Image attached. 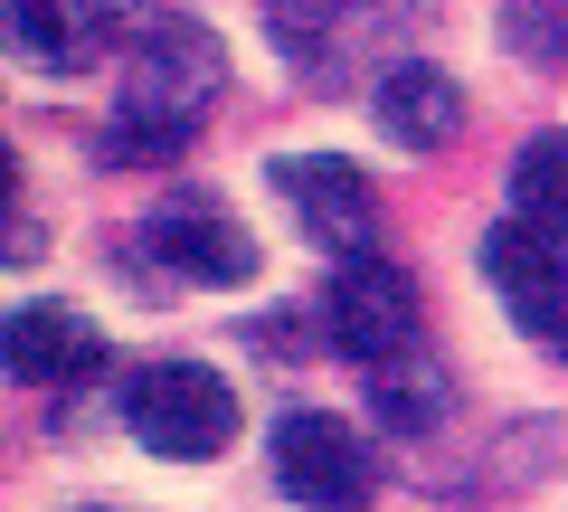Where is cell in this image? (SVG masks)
Instances as JSON below:
<instances>
[{
	"label": "cell",
	"instance_id": "6da1fadb",
	"mask_svg": "<svg viewBox=\"0 0 568 512\" xmlns=\"http://www.w3.org/2000/svg\"><path fill=\"white\" fill-rule=\"evenodd\" d=\"M227 58L200 20H133L123 39V114L104 123V152L114 162H171V152L200 133V114L219 104Z\"/></svg>",
	"mask_w": 568,
	"mask_h": 512
},
{
	"label": "cell",
	"instance_id": "7a4b0ae2",
	"mask_svg": "<svg viewBox=\"0 0 568 512\" xmlns=\"http://www.w3.org/2000/svg\"><path fill=\"white\" fill-rule=\"evenodd\" d=\"M123 428H133V446L171 455V465H209L237 446V390L209 361H152L123 390Z\"/></svg>",
	"mask_w": 568,
	"mask_h": 512
},
{
	"label": "cell",
	"instance_id": "3957f363",
	"mask_svg": "<svg viewBox=\"0 0 568 512\" xmlns=\"http://www.w3.org/2000/svg\"><path fill=\"white\" fill-rule=\"evenodd\" d=\"M323 323H332V342H342L361 370H379V361H398V351H417V285H407V267H388V257L361 247V257L332 267Z\"/></svg>",
	"mask_w": 568,
	"mask_h": 512
},
{
	"label": "cell",
	"instance_id": "277c9868",
	"mask_svg": "<svg viewBox=\"0 0 568 512\" xmlns=\"http://www.w3.org/2000/svg\"><path fill=\"white\" fill-rule=\"evenodd\" d=\"M275 484L294 493V503H313V512H351V503H369V446L342 428V418H323V409H284L275 418Z\"/></svg>",
	"mask_w": 568,
	"mask_h": 512
},
{
	"label": "cell",
	"instance_id": "5b68a950",
	"mask_svg": "<svg viewBox=\"0 0 568 512\" xmlns=\"http://www.w3.org/2000/svg\"><path fill=\"white\" fill-rule=\"evenodd\" d=\"M484 285L503 294V313L549 351V361H568V247H549V238H530L521 219H503L484 238Z\"/></svg>",
	"mask_w": 568,
	"mask_h": 512
},
{
	"label": "cell",
	"instance_id": "8992f818",
	"mask_svg": "<svg viewBox=\"0 0 568 512\" xmlns=\"http://www.w3.org/2000/svg\"><path fill=\"white\" fill-rule=\"evenodd\" d=\"M265 181H275V200L294 209V228H304L313 247H332V257H361V247H369L379 200H369V171L361 162H342V152H284Z\"/></svg>",
	"mask_w": 568,
	"mask_h": 512
},
{
	"label": "cell",
	"instance_id": "52a82bcc",
	"mask_svg": "<svg viewBox=\"0 0 568 512\" xmlns=\"http://www.w3.org/2000/svg\"><path fill=\"white\" fill-rule=\"evenodd\" d=\"M142 247H152L171 275H190V285H246V275H256V238H246L219 200H200V190H181V200L152 209V219H142Z\"/></svg>",
	"mask_w": 568,
	"mask_h": 512
},
{
	"label": "cell",
	"instance_id": "ba28073f",
	"mask_svg": "<svg viewBox=\"0 0 568 512\" xmlns=\"http://www.w3.org/2000/svg\"><path fill=\"white\" fill-rule=\"evenodd\" d=\"M114 39H123L114 0H10V48L39 77H85L114 58Z\"/></svg>",
	"mask_w": 568,
	"mask_h": 512
},
{
	"label": "cell",
	"instance_id": "9c48e42d",
	"mask_svg": "<svg viewBox=\"0 0 568 512\" xmlns=\"http://www.w3.org/2000/svg\"><path fill=\"white\" fill-rule=\"evenodd\" d=\"M379 133L398 152H446L455 133H465V86H455L446 67H426V58L388 67L379 77Z\"/></svg>",
	"mask_w": 568,
	"mask_h": 512
},
{
	"label": "cell",
	"instance_id": "30bf717a",
	"mask_svg": "<svg viewBox=\"0 0 568 512\" xmlns=\"http://www.w3.org/2000/svg\"><path fill=\"white\" fill-rule=\"evenodd\" d=\"M95 361H104V332L77 304H20L10 313V380L58 390V380H85Z\"/></svg>",
	"mask_w": 568,
	"mask_h": 512
},
{
	"label": "cell",
	"instance_id": "8fae6325",
	"mask_svg": "<svg viewBox=\"0 0 568 512\" xmlns=\"http://www.w3.org/2000/svg\"><path fill=\"white\" fill-rule=\"evenodd\" d=\"M511 219L530 238L568 247V133H530L521 162H511Z\"/></svg>",
	"mask_w": 568,
	"mask_h": 512
},
{
	"label": "cell",
	"instance_id": "7c38bea8",
	"mask_svg": "<svg viewBox=\"0 0 568 512\" xmlns=\"http://www.w3.org/2000/svg\"><path fill=\"white\" fill-rule=\"evenodd\" d=\"M369 399H379V418L388 428H436V409H446V370L426 361V351H398V361H379L369 370Z\"/></svg>",
	"mask_w": 568,
	"mask_h": 512
},
{
	"label": "cell",
	"instance_id": "4fadbf2b",
	"mask_svg": "<svg viewBox=\"0 0 568 512\" xmlns=\"http://www.w3.org/2000/svg\"><path fill=\"white\" fill-rule=\"evenodd\" d=\"M503 29L530 67H568V0H503Z\"/></svg>",
	"mask_w": 568,
	"mask_h": 512
},
{
	"label": "cell",
	"instance_id": "5bb4252c",
	"mask_svg": "<svg viewBox=\"0 0 568 512\" xmlns=\"http://www.w3.org/2000/svg\"><path fill=\"white\" fill-rule=\"evenodd\" d=\"M265 29L284 39V58H313L323 48V29H342V0H256Z\"/></svg>",
	"mask_w": 568,
	"mask_h": 512
}]
</instances>
